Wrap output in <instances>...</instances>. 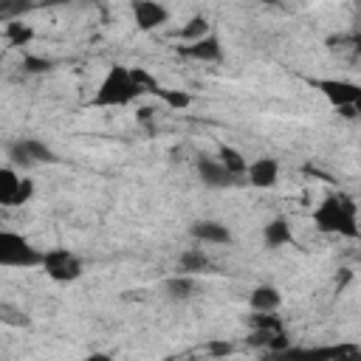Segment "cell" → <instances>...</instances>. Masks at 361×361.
Instances as JSON below:
<instances>
[{
    "label": "cell",
    "instance_id": "cell-9",
    "mask_svg": "<svg viewBox=\"0 0 361 361\" xmlns=\"http://www.w3.org/2000/svg\"><path fill=\"white\" fill-rule=\"evenodd\" d=\"M259 361H330V344L324 347H288L282 353H262Z\"/></svg>",
    "mask_w": 361,
    "mask_h": 361
},
{
    "label": "cell",
    "instance_id": "cell-12",
    "mask_svg": "<svg viewBox=\"0 0 361 361\" xmlns=\"http://www.w3.org/2000/svg\"><path fill=\"white\" fill-rule=\"evenodd\" d=\"M248 302H251V307H254L257 313H276V307L282 305V293H279L274 285H257V288L251 290Z\"/></svg>",
    "mask_w": 361,
    "mask_h": 361
},
{
    "label": "cell",
    "instance_id": "cell-27",
    "mask_svg": "<svg viewBox=\"0 0 361 361\" xmlns=\"http://www.w3.org/2000/svg\"><path fill=\"white\" fill-rule=\"evenodd\" d=\"M206 350H209V355H212V358H226V355H231V353H234V344H231V341H226V338H212V341L206 344Z\"/></svg>",
    "mask_w": 361,
    "mask_h": 361
},
{
    "label": "cell",
    "instance_id": "cell-17",
    "mask_svg": "<svg viewBox=\"0 0 361 361\" xmlns=\"http://www.w3.org/2000/svg\"><path fill=\"white\" fill-rule=\"evenodd\" d=\"M3 37L8 39V45L23 48V45H28V42L34 39V31H31V25H25L23 20H8L6 28H3Z\"/></svg>",
    "mask_w": 361,
    "mask_h": 361
},
{
    "label": "cell",
    "instance_id": "cell-32",
    "mask_svg": "<svg viewBox=\"0 0 361 361\" xmlns=\"http://www.w3.org/2000/svg\"><path fill=\"white\" fill-rule=\"evenodd\" d=\"M353 42H355V48H358V51H361V34H358V37H355V39H353Z\"/></svg>",
    "mask_w": 361,
    "mask_h": 361
},
{
    "label": "cell",
    "instance_id": "cell-5",
    "mask_svg": "<svg viewBox=\"0 0 361 361\" xmlns=\"http://www.w3.org/2000/svg\"><path fill=\"white\" fill-rule=\"evenodd\" d=\"M313 87H316L336 110L353 107L355 99H358V93H361V85L347 82V79H313Z\"/></svg>",
    "mask_w": 361,
    "mask_h": 361
},
{
    "label": "cell",
    "instance_id": "cell-8",
    "mask_svg": "<svg viewBox=\"0 0 361 361\" xmlns=\"http://www.w3.org/2000/svg\"><path fill=\"white\" fill-rule=\"evenodd\" d=\"M248 183L257 189H271L279 180V161L276 158H257L248 164Z\"/></svg>",
    "mask_w": 361,
    "mask_h": 361
},
{
    "label": "cell",
    "instance_id": "cell-10",
    "mask_svg": "<svg viewBox=\"0 0 361 361\" xmlns=\"http://www.w3.org/2000/svg\"><path fill=\"white\" fill-rule=\"evenodd\" d=\"M197 175L203 180V186H212V189H223V186H231L234 183V175L220 161L206 158V155L197 158Z\"/></svg>",
    "mask_w": 361,
    "mask_h": 361
},
{
    "label": "cell",
    "instance_id": "cell-30",
    "mask_svg": "<svg viewBox=\"0 0 361 361\" xmlns=\"http://www.w3.org/2000/svg\"><path fill=\"white\" fill-rule=\"evenodd\" d=\"M82 361H113L107 353H90L87 358H82Z\"/></svg>",
    "mask_w": 361,
    "mask_h": 361
},
{
    "label": "cell",
    "instance_id": "cell-20",
    "mask_svg": "<svg viewBox=\"0 0 361 361\" xmlns=\"http://www.w3.org/2000/svg\"><path fill=\"white\" fill-rule=\"evenodd\" d=\"M206 268H209V257H206L203 251L189 248V251L180 254V271H183V274H200V271H206Z\"/></svg>",
    "mask_w": 361,
    "mask_h": 361
},
{
    "label": "cell",
    "instance_id": "cell-14",
    "mask_svg": "<svg viewBox=\"0 0 361 361\" xmlns=\"http://www.w3.org/2000/svg\"><path fill=\"white\" fill-rule=\"evenodd\" d=\"M262 240H265V245H268V248H279V245H288V243L293 240L288 220H285V217H274V220L265 226V231H262Z\"/></svg>",
    "mask_w": 361,
    "mask_h": 361
},
{
    "label": "cell",
    "instance_id": "cell-24",
    "mask_svg": "<svg viewBox=\"0 0 361 361\" xmlns=\"http://www.w3.org/2000/svg\"><path fill=\"white\" fill-rule=\"evenodd\" d=\"M130 73H133V82L144 90V93H158V79L149 73V71H144V68H130Z\"/></svg>",
    "mask_w": 361,
    "mask_h": 361
},
{
    "label": "cell",
    "instance_id": "cell-18",
    "mask_svg": "<svg viewBox=\"0 0 361 361\" xmlns=\"http://www.w3.org/2000/svg\"><path fill=\"white\" fill-rule=\"evenodd\" d=\"M220 164L234 175V178H240V175H245L248 172V161L243 158V152L240 149H234V147H220Z\"/></svg>",
    "mask_w": 361,
    "mask_h": 361
},
{
    "label": "cell",
    "instance_id": "cell-1",
    "mask_svg": "<svg viewBox=\"0 0 361 361\" xmlns=\"http://www.w3.org/2000/svg\"><path fill=\"white\" fill-rule=\"evenodd\" d=\"M313 223L324 234H341V237H358V220H355V203L347 195H333L319 203L313 212Z\"/></svg>",
    "mask_w": 361,
    "mask_h": 361
},
{
    "label": "cell",
    "instance_id": "cell-22",
    "mask_svg": "<svg viewBox=\"0 0 361 361\" xmlns=\"http://www.w3.org/2000/svg\"><path fill=\"white\" fill-rule=\"evenodd\" d=\"M248 324H251V330H271V333H282V319L276 316V313H251V319H248Z\"/></svg>",
    "mask_w": 361,
    "mask_h": 361
},
{
    "label": "cell",
    "instance_id": "cell-26",
    "mask_svg": "<svg viewBox=\"0 0 361 361\" xmlns=\"http://www.w3.org/2000/svg\"><path fill=\"white\" fill-rule=\"evenodd\" d=\"M0 319L6 322V324H17V327H23V324H28V316L23 313V310H17V307H11V305H0Z\"/></svg>",
    "mask_w": 361,
    "mask_h": 361
},
{
    "label": "cell",
    "instance_id": "cell-16",
    "mask_svg": "<svg viewBox=\"0 0 361 361\" xmlns=\"http://www.w3.org/2000/svg\"><path fill=\"white\" fill-rule=\"evenodd\" d=\"M209 34H212V25H209V20H206V17H192V20L178 31V37H180L186 45L200 42V39H206Z\"/></svg>",
    "mask_w": 361,
    "mask_h": 361
},
{
    "label": "cell",
    "instance_id": "cell-4",
    "mask_svg": "<svg viewBox=\"0 0 361 361\" xmlns=\"http://www.w3.org/2000/svg\"><path fill=\"white\" fill-rule=\"evenodd\" d=\"M39 268L54 282H76L82 276V259L76 254H71L68 248H51V251H45Z\"/></svg>",
    "mask_w": 361,
    "mask_h": 361
},
{
    "label": "cell",
    "instance_id": "cell-3",
    "mask_svg": "<svg viewBox=\"0 0 361 361\" xmlns=\"http://www.w3.org/2000/svg\"><path fill=\"white\" fill-rule=\"evenodd\" d=\"M45 251L34 248L23 234L0 231V265L6 268H34L42 265Z\"/></svg>",
    "mask_w": 361,
    "mask_h": 361
},
{
    "label": "cell",
    "instance_id": "cell-23",
    "mask_svg": "<svg viewBox=\"0 0 361 361\" xmlns=\"http://www.w3.org/2000/svg\"><path fill=\"white\" fill-rule=\"evenodd\" d=\"M330 361H361V347L358 344H330Z\"/></svg>",
    "mask_w": 361,
    "mask_h": 361
},
{
    "label": "cell",
    "instance_id": "cell-15",
    "mask_svg": "<svg viewBox=\"0 0 361 361\" xmlns=\"http://www.w3.org/2000/svg\"><path fill=\"white\" fill-rule=\"evenodd\" d=\"M20 180H23V175H17L14 166H3L0 169V203L3 206H11L14 203V195L20 189Z\"/></svg>",
    "mask_w": 361,
    "mask_h": 361
},
{
    "label": "cell",
    "instance_id": "cell-6",
    "mask_svg": "<svg viewBox=\"0 0 361 361\" xmlns=\"http://www.w3.org/2000/svg\"><path fill=\"white\" fill-rule=\"evenodd\" d=\"M8 158L14 166H31V164H54L56 155L51 147H45L37 138H20L8 147Z\"/></svg>",
    "mask_w": 361,
    "mask_h": 361
},
{
    "label": "cell",
    "instance_id": "cell-7",
    "mask_svg": "<svg viewBox=\"0 0 361 361\" xmlns=\"http://www.w3.org/2000/svg\"><path fill=\"white\" fill-rule=\"evenodd\" d=\"M133 20H135V28H138V31H155V28H161V25L169 20V11H166V6H161V3L138 0V3L133 6Z\"/></svg>",
    "mask_w": 361,
    "mask_h": 361
},
{
    "label": "cell",
    "instance_id": "cell-19",
    "mask_svg": "<svg viewBox=\"0 0 361 361\" xmlns=\"http://www.w3.org/2000/svg\"><path fill=\"white\" fill-rule=\"evenodd\" d=\"M166 293H169V299H189L192 293H195V282H192V276L189 274H178V276H172V279H166Z\"/></svg>",
    "mask_w": 361,
    "mask_h": 361
},
{
    "label": "cell",
    "instance_id": "cell-28",
    "mask_svg": "<svg viewBox=\"0 0 361 361\" xmlns=\"http://www.w3.org/2000/svg\"><path fill=\"white\" fill-rule=\"evenodd\" d=\"M34 197V180L31 178H23L20 180V189H17V195H14V203L11 206H23V203H28Z\"/></svg>",
    "mask_w": 361,
    "mask_h": 361
},
{
    "label": "cell",
    "instance_id": "cell-21",
    "mask_svg": "<svg viewBox=\"0 0 361 361\" xmlns=\"http://www.w3.org/2000/svg\"><path fill=\"white\" fill-rule=\"evenodd\" d=\"M166 107H172V110H183V107H189V102H192V96L186 93V90H169V87H158V93H155Z\"/></svg>",
    "mask_w": 361,
    "mask_h": 361
},
{
    "label": "cell",
    "instance_id": "cell-29",
    "mask_svg": "<svg viewBox=\"0 0 361 361\" xmlns=\"http://www.w3.org/2000/svg\"><path fill=\"white\" fill-rule=\"evenodd\" d=\"M152 113H155L152 107H141V110H138V121L147 124V127H152Z\"/></svg>",
    "mask_w": 361,
    "mask_h": 361
},
{
    "label": "cell",
    "instance_id": "cell-2",
    "mask_svg": "<svg viewBox=\"0 0 361 361\" xmlns=\"http://www.w3.org/2000/svg\"><path fill=\"white\" fill-rule=\"evenodd\" d=\"M144 90L133 82V73H130V68H124V65H113L110 71H107V76L102 79V85H99V90H96V96L90 99V104L93 107H124V104H130L135 96H141Z\"/></svg>",
    "mask_w": 361,
    "mask_h": 361
},
{
    "label": "cell",
    "instance_id": "cell-11",
    "mask_svg": "<svg viewBox=\"0 0 361 361\" xmlns=\"http://www.w3.org/2000/svg\"><path fill=\"white\" fill-rule=\"evenodd\" d=\"M180 54H183V56H189V59H197V62H217V59H223V48H220L217 34H209V37H206V39H200V42L183 45V48H180Z\"/></svg>",
    "mask_w": 361,
    "mask_h": 361
},
{
    "label": "cell",
    "instance_id": "cell-31",
    "mask_svg": "<svg viewBox=\"0 0 361 361\" xmlns=\"http://www.w3.org/2000/svg\"><path fill=\"white\" fill-rule=\"evenodd\" d=\"M353 107H355V113L361 116V93H358V99H355V104H353Z\"/></svg>",
    "mask_w": 361,
    "mask_h": 361
},
{
    "label": "cell",
    "instance_id": "cell-13",
    "mask_svg": "<svg viewBox=\"0 0 361 361\" xmlns=\"http://www.w3.org/2000/svg\"><path fill=\"white\" fill-rule=\"evenodd\" d=\"M192 237H197V240H203V243H231V231L223 226V223H217V220H197V223H192Z\"/></svg>",
    "mask_w": 361,
    "mask_h": 361
},
{
    "label": "cell",
    "instance_id": "cell-25",
    "mask_svg": "<svg viewBox=\"0 0 361 361\" xmlns=\"http://www.w3.org/2000/svg\"><path fill=\"white\" fill-rule=\"evenodd\" d=\"M23 71H25V73H45V71H51V59L25 54V56H23Z\"/></svg>",
    "mask_w": 361,
    "mask_h": 361
}]
</instances>
